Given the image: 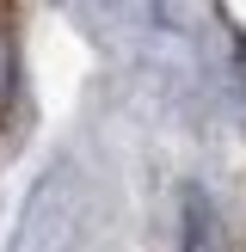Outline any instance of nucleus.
I'll return each mask as SVG.
<instances>
[{
	"instance_id": "nucleus-1",
	"label": "nucleus",
	"mask_w": 246,
	"mask_h": 252,
	"mask_svg": "<svg viewBox=\"0 0 246 252\" xmlns=\"http://www.w3.org/2000/svg\"><path fill=\"white\" fill-rule=\"evenodd\" d=\"M179 252H234L228 246V221H221L215 197L203 185L179 191Z\"/></svg>"
},
{
	"instance_id": "nucleus-2",
	"label": "nucleus",
	"mask_w": 246,
	"mask_h": 252,
	"mask_svg": "<svg viewBox=\"0 0 246 252\" xmlns=\"http://www.w3.org/2000/svg\"><path fill=\"white\" fill-rule=\"evenodd\" d=\"M12 98H19V37H12V25L0 19V123H6Z\"/></svg>"
},
{
	"instance_id": "nucleus-3",
	"label": "nucleus",
	"mask_w": 246,
	"mask_h": 252,
	"mask_svg": "<svg viewBox=\"0 0 246 252\" xmlns=\"http://www.w3.org/2000/svg\"><path fill=\"white\" fill-rule=\"evenodd\" d=\"M240 86H246V43H240Z\"/></svg>"
}]
</instances>
